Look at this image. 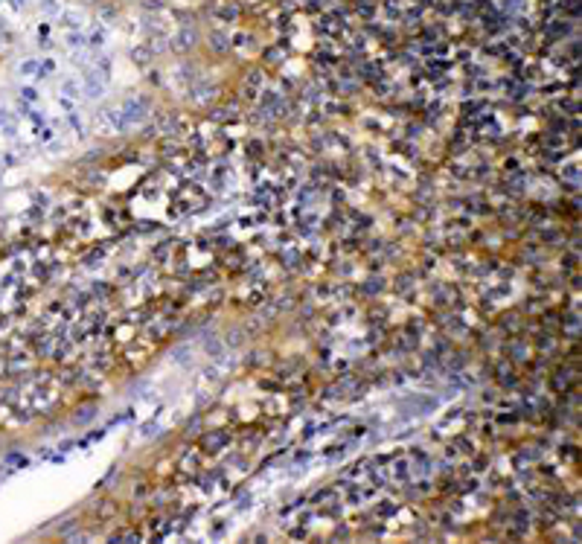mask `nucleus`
I'll return each instance as SVG.
<instances>
[{"mask_svg": "<svg viewBox=\"0 0 582 544\" xmlns=\"http://www.w3.org/2000/svg\"><path fill=\"white\" fill-rule=\"evenodd\" d=\"M21 99H27V102H38V91H32V88H24V91H21Z\"/></svg>", "mask_w": 582, "mask_h": 544, "instance_id": "2", "label": "nucleus"}, {"mask_svg": "<svg viewBox=\"0 0 582 544\" xmlns=\"http://www.w3.org/2000/svg\"><path fill=\"white\" fill-rule=\"evenodd\" d=\"M41 6H44V12H56V9H59V3H56V0H44Z\"/></svg>", "mask_w": 582, "mask_h": 544, "instance_id": "3", "label": "nucleus"}, {"mask_svg": "<svg viewBox=\"0 0 582 544\" xmlns=\"http://www.w3.org/2000/svg\"><path fill=\"white\" fill-rule=\"evenodd\" d=\"M53 70H56L53 59H30V62L21 64V73L24 76H35V79H47V76H53Z\"/></svg>", "mask_w": 582, "mask_h": 544, "instance_id": "1", "label": "nucleus"}]
</instances>
